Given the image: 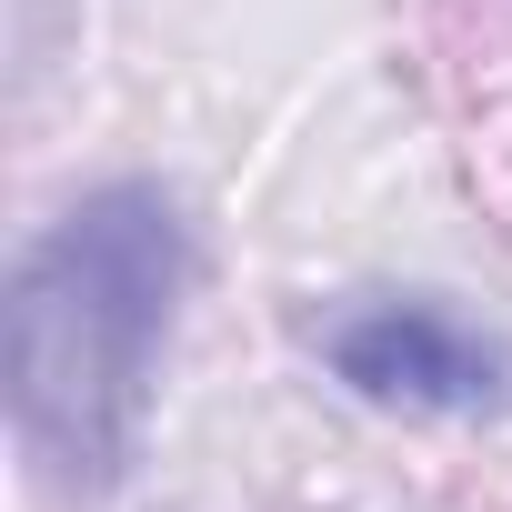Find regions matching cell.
<instances>
[{"instance_id": "cell-1", "label": "cell", "mask_w": 512, "mask_h": 512, "mask_svg": "<svg viewBox=\"0 0 512 512\" xmlns=\"http://www.w3.org/2000/svg\"><path fill=\"white\" fill-rule=\"evenodd\" d=\"M191 292V221L161 181H101L11 262V432L51 492H111L141 462L151 382Z\"/></svg>"}, {"instance_id": "cell-2", "label": "cell", "mask_w": 512, "mask_h": 512, "mask_svg": "<svg viewBox=\"0 0 512 512\" xmlns=\"http://www.w3.org/2000/svg\"><path fill=\"white\" fill-rule=\"evenodd\" d=\"M302 352L352 402L402 422H482L512 402V342L452 292H332L322 312H302Z\"/></svg>"}]
</instances>
